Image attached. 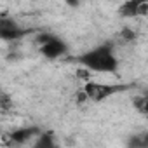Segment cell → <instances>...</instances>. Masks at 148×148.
I'll use <instances>...</instances> for the list:
<instances>
[{
  "mask_svg": "<svg viewBox=\"0 0 148 148\" xmlns=\"http://www.w3.org/2000/svg\"><path fill=\"white\" fill-rule=\"evenodd\" d=\"M131 86L129 84H101V82H94V80H87L82 87L87 101H92V103H101L119 92H124L127 91Z\"/></svg>",
  "mask_w": 148,
  "mask_h": 148,
  "instance_id": "7a4b0ae2",
  "label": "cell"
},
{
  "mask_svg": "<svg viewBox=\"0 0 148 148\" xmlns=\"http://www.w3.org/2000/svg\"><path fill=\"white\" fill-rule=\"evenodd\" d=\"M14 108V101L9 92L0 89V113H9Z\"/></svg>",
  "mask_w": 148,
  "mask_h": 148,
  "instance_id": "ba28073f",
  "label": "cell"
},
{
  "mask_svg": "<svg viewBox=\"0 0 148 148\" xmlns=\"http://www.w3.org/2000/svg\"><path fill=\"white\" fill-rule=\"evenodd\" d=\"M119 14L125 19L146 18L148 16V0H125L119 7Z\"/></svg>",
  "mask_w": 148,
  "mask_h": 148,
  "instance_id": "5b68a950",
  "label": "cell"
},
{
  "mask_svg": "<svg viewBox=\"0 0 148 148\" xmlns=\"http://www.w3.org/2000/svg\"><path fill=\"white\" fill-rule=\"evenodd\" d=\"M82 2H84V0H64V4H66L68 7H71V9L80 7V5H82Z\"/></svg>",
  "mask_w": 148,
  "mask_h": 148,
  "instance_id": "8fae6325",
  "label": "cell"
},
{
  "mask_svg": "<svg viewBox=\"0 0 148 148\" xmlns=\"http://www.w3.org/2000/svg\"><path fill=\"white\" fill-rule=\"evenodd\" d=\"M26 33H30V30H25L14 18L0 16V40L14 42V40H19L21 37H25Z\"/></svg>",
  "mask_w": 148,
  "mask_h": 148,
  "instance_id": "277c9868",
  "label": "cell"
},
{
  "mask_svg": "<svg viewBox=\"0 0 148 148\" xmlns=\"http://www.w3.org/2000/svg\"><path fill=\"white\" fill-rule=\"evenodd\" d=\"M132 103H134V108L141 113V115H146V106H148V99H146V96L145 94H139V96H136L134 99H132Z\"/></svg>",
  "mask_w": 148,
  "mask_h": 148,
  "instance_id": "9c48e42d",
  "label": "cell"
},
{
  "mask_svg": "<svg viewBox=\"0 0 148 148\" xmlns=\"http://www.w3.org/2000/svg\"><path fill=\"white\" fill-rule=\"evenodd\" d=\"M70 61L77 63L80 68L89 70L91 73H117L119 71V59L115 56V49L112 42L96 45L75 58H70Z\"/></svg>",
  "mask_w": 148,
  "mask_h": 148,
  "instance_id": "6da1fadb",
  "label": "cell"
},
{
  "mask_svg": "<svg viewBox=\"0 0 148 148\" xmlns=\"http://www.w3.org/2000/svg\"><path fill=\"white\" fill-rule=\"evenodd\" d=\"M37 44H38V51L44 58L47 59H59L64 58L68 54V45L66 42L52 33H40L37 37Z\"/></svg>",
  "mask_w": 148,
  "mask_h": 148,
  "instance_id": "3957f363",
  "label": "cell"
},
{
  "mask_svg": "<svg viewBox=\"0 0 148 148\" xmlns=\"http://www.w3.org/2000/svg\"><path fill=\"white\" fill-rule=\"evenodd\" d=\"M56 146V139H54V132L52 131H45V132H38L37 139H35V148H52Z\"/></svg>",
  "mask_w": 148,
  "mask_h": 148,
  "instance_id": "52a82bcc",
  "label": "cell"
},
{
  "mask_svg": "<svg viewBox=\"0 0 148 148\" xmlns=\"http://www.w3.org/2000/svg\"><path fill=\"white\" fill-rule=\"evenodd\" d=\"M40 132V127L37 125H28V127H19L14 129L12 132L7 134V143L9 145H25L30 139L37 138V134Z\"/></svg>",
  "mask_w": 148,
  "mask_h": 148,
  "instance_id": "8992f818",
  "label": "cell"
},
{
  "mask_svg": "<svg viewBox=\"0 0 148 148\" xmlns=\"http://www.w3.org/2000/svg\"><path fill=\"white\" fill-rule=\"evenodd\" d=\"M120 38L125 40V42H132V40L136 38V32L125 26V28H122V32H120Z\"/></svg>",
  "mask_w": 148,
  "mask_h": 148,
  "instance_id": "30bf717a",
  "label": "cell"
}]
</instances>
